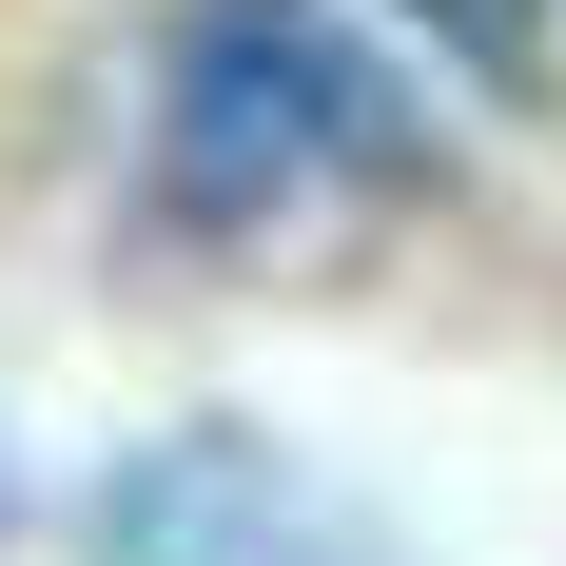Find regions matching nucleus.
<instances>
[{"instance_id": "3", "label": "nucleus", "mask_w": 566, "mask_h": 566, "mask_svg": "<svg viewBox=\"0 0 566 566\" xmlns=\"http://www.w3.org/2000/svg\"><path fill=\"white\" fill-rule=\"evenodd\" d=\"M410 20H430V40H450L469 59V78H489V98H547V78H566V40H547V0H410Z\"/></svg>"}, {"instance_id": "1", "label": "nucleus", "mask_w": 566, "mask_h": 566, "mask_svg": "<svg viewBox=\"0 0 566 566\" xmlns=\"http://www.w3.org/2000/svg\"><path fill=\"white\" fill-rule=\"evenodd\" d=\"M313 196H430V117L333 0H196L157 40V234H274Z\"/></svg>"}, {"instance_id": "2", "label": "nucleus", "mask_w": 566, "mask_h": 566, "mask_svg": "<svg viewBox=\"0 0 566 566\" xmlns=\"http://www.w3.org/2000/svg\"><path fill=\"white\" fill-rule=\"evenodd\" d=\"M98 566H333V547L254 430H196V450H137L98 489Z\"/></svg>"}]
</instances>
